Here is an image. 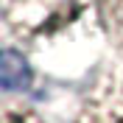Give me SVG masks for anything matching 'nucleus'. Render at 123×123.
<instances>
[{
    "mask_svg": "<svg viewBox=\"0 0 123 123\" xmlns=\"http://www.w3.org/2000/svg\"><path fill=\"white\" fill-rule=\"evenodd\" d=\"M92 0H0L3 28L23 45H42L64 37L81 23Z\"/></svg>",
    "mask_w": 123,
    "mask_h": 123,
    "instance_id": "f257e3e1",
    "label": "nucleus"
},
{
    "mask_svg": "<svg viewBox=\"0 0 123 123\" xmlns=\"http://www.w3.org/2000/svg\"><path fill=\"white\" fill-rule=\"evenodd\" d=\"M73 123H123V73H106L84 95Z\"/></svg>",
    "mask_w": 123,
    "mask_h": 123,
    "instance_id": "f03ea898",
    "label": "nucleus"
},
{
    "mask_svg": "<svg viewBox=\"0 0 123 123\" xmlns=\"http://www.w3.org/2000/svg\"><path fill=\"white\" fill-rule=\"evenodd\" d=\"M95 8L109 42L123 53V0H95Z\"/></svg>",
    "mask_w": 123,
    "mask_h": 123,
    "instance_id": "7ed1b4c3",
    "label": "nucleus"
},
{
    "mask_svg": "<svg viewBox=\"0 0 123 123\" xmlns=\"http://www.w3.org/2000/svg\"><path fill=\"white\" fill-rule=\"evenodd\" d=\"M0 123H45L42 117L34 112L31 106L25 104H14V101H8L6 106H3V115H0Z\"/></svg>",
    "mask_w": 123,
    "mask_h": 123,
    "instance_id": "20e7f679",
    "label": "nucleus"
}]
</instances>
